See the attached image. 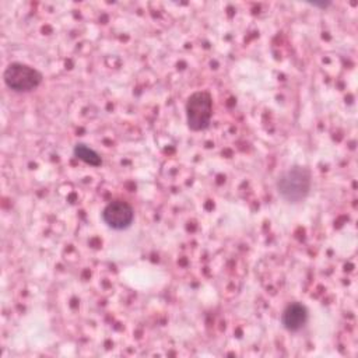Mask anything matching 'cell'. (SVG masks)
<instances>
[{
    "label": "cell",
    "instance_id": "1",
    "mask_svg": "<svg viewBox=\"0 0 358 358\" xmlns=\"http://www.w3.org/2000/svg\"><path fill=\"white\" fill-rule=\"evenodd\" d=\"M312 178L305 166H292L282 172L277 180V190L287 203H301L309 194Z\"/></svg>",
    "mask_w": 358,
    "mask_h": 358
},
{
    "label": "cell",
    "instance_id": "2",
    "mask_svg": "<svg viewBox=\"0 0 358 358\" xmlns=\"http://www.w3.org/2000/svg\"><path fill=\"white\" fill-rule=\"evenodd\" d=\"M213 116V98L207 91H196L186 101V123L190 130L208 127Z\"/></svg>",
    "mask_w": 358,
    "mask_h": 358
},
{
    "label": "cell",
    "instance_id": "3",
    "mask_svg": "<svg viewBox=\"0 0 358 358\" xmlns=\"http://www.w3.org/2000/svg\"><path fill=\"white\" fill-rule=\"evenodd\" d=\"M42 73L24 63H11L3 73L6 85L15 92H29L42 83Z\"/></svg>",
    "mask_w": 358,
    "mask_h": 358
},
{
    "label": "cell",
    "instance_id": "4",
    "mask_svg": "<svg viewBox=\"0 0 358 358\" xmlns=\"http://www.w3.org/2000/svg\"><path fill=\"white\" fill-rule=\"evenodd\" d=\"M102 220L109 228L122 231L131 225L134 220V210L127 201L113 200L102 210Z\"/></svg>",
    "mask_w": 358,
    "mask_h": 358
},
{
    "label": "cell",
    "instance_id": "5",
    "mask_svg": "<svg viewBox=\"0 0 358 358\" xmlns=\"http://www.w3.org/2000/svg\"><path fill=\"white\" fill-rule=\"evenodd\" d=\"M308 320V310L299 302L289 303L281 316V323L288 331H298L301 330Z\"/></svg>",
    "mask_w": 358,
    "mask_h": 358
},
{
    "label": "cell",
    "instance_id": "6",
    "mask_svg": "<svg viewBox=\"0 0 358 358\" xmlns=\"http://www.w3.org/2000/svg\"><path fill=\"white\" fill-rule=\"evenodd\" d=\"M73 152L76 155V158L81 159L83 162L88 164V165H92V166H99L102 164V159L101 157L98 155L96 151H94L92 148H90L87 144H83V143H78L74 145L73 148Z\"/></svg>",
    "mask_w": 358,
    "mask_h": 358
},
{
    "label": "cell",
    "instance_id": "7",
    "mask_svg": "<svg viewBox=\"0 0 358 358\" xmlns=\"http://www.w3.org/2000/svg\"><path fill=\"white\" fill-rule=\"evenodd\" d=\"M313 7H320V8H326V7H329L330 6V3H316V1H313V3H310Z\"/></svg>",
    "mask_w": 358,
    "mask_h": 358
}]
</instances>
